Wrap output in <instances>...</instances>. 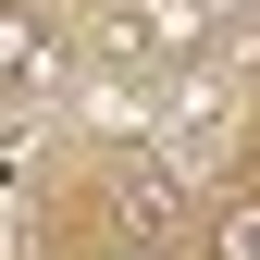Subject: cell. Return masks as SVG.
Here are the masks:
<instances>
[{
	"label": "cell",
	"instance_id": "obj_1",
	"mask_svg": "<svg viewBox=\"0 0 260 260\" xmlns=\"http://www.w3.org/2000/svg\"><path fill=\"white\" fill-rule=\"evenodd\" d=\"M174 223H186L174 174H161V161H124V174H112V236H124V248H161Z\"/></svg>",
	"mask_w": 260,
	"mask_h": 260
},
{
	"label": "cell",
	"instance_id": "obj_2",
	"mask_svg": "<svg viewBox=\"0 0 260 260\" xmlns=\"http://www.w3.org/2000/svg\"><path fill=\"white\" fill-rule=\"evenodd\" d=\"M50 75H62V50H50V13H38V0H0V100H38Z\"/></svg>",
	"mask_w": 260,
	"mask_h": 260
},
{
	"label": "cell",
	"instance_id": "obj_3",
	"mask_svg": "<svg viewBox=\"0 0 260 260\" xmlns=\"http://www.w3.org/2000/svg\"><path fill=\"white\" fill-rule=\"evenodd\" d=\"M223 260H260V199H248V211H223Z\"/></svg>",
	"mask_w": 260,
	"mask_h": 260
}]
</instances>
